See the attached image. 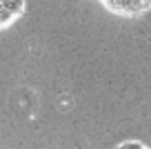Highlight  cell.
<instances>
[{"label":"cell","instance_id":"cell-1","mask_svg":"<svg viewBox=\"0 0 151 149\" xmlns=\"http://www.w3.org/2000/svg\"><path fill=\"white\" fill-rule=\"evenodd\" d=\"M100 5L113 16L120 18H140L151 11V0H98Z\"/></svg>","mask_w":151,"mask_h":149},{"label":"cell","instance_id":"cell-3","mask_svg":"<svg viewBox=\"0 0 151 149\" xmlns=\"http://www.w3.org/2000/svg\"><path fill=\"white\" fill-rule=\"evenodd\" d=\"M118 149H149V147H145L142 142H136V140H127V142L118 145Z\"/></svg>","mask_w":151,"mask_h":149},{"label":"cell","instance_id":"cell-2","mask_svg":"<svg viewBox=\"0 0 151 149\" xmlns=\"http://www.w3.org/2000/svg\"><path fill=\"white\" fill-rule=\"evenodd\" d=\"M24 14V0H0V31L16 25Z\"/></svg>","mask_w":151,"mask_h":149}]
</instances>
